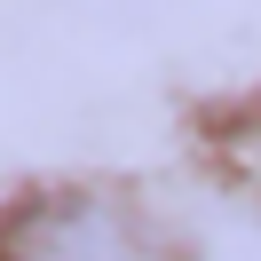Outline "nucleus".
Returning <instances> with one entry per match:
<instances>
[{"instance_id": "f257e3e1", "label": "nucleus", "mask_w": 261, "mask_h": 261, "mask_svg": "<svg viewBox=\"0 0 261 261\" xmlns=\"http://www.w3.org/2000/svg\"><path fill=\"white\" fill-rule=\"evenodd\" d=\"M0 261H174L119 198H40L8 222Z\"/></svg>"}]
</instances>
